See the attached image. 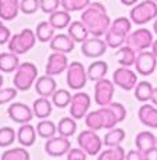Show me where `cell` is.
I'll return each instance as SVG.
<instances>
[{
	"instance_id": "cell-1",
	"label": "cell",
	"mask_w": 157,
	"mask_h": 160,
	"mask_svg": "<svg viewBox=\"0 0 157 160\" xmlns=\"http://www.w3.org/2000/svg\"><path fill=\"white\" fill-rule=\"evenodd\" d=\"M81 21L85 24L89 33L92 36H97V38L106 35V32L111 25V20L107 15L106 7L101 3H91L82 11Z\"/></svg>"
},
{
	"instance_id": "cell-2",
	"label": "cell",
	"mask_w": 157,
	"mask_h": 160,
	"mask_svg": "<svg viewBox=\"0 0 157 160\" xmlns=\"http://www.w3.org/2000/svg\"><path fill=\"white\" fill-rule=\"evenodd\" d=\"M131 25H132V21L131 18L127 17H120L115 18L114 21L111 22L109 31L106 32L104 35V41L107 42V45L113 49L120 48L122 43H125V39L131 32Z\"/></svg>"
},
{
	"instance_id": "cell-3",
	"label": "cell",
	"mask_w": 157,
	"mask_h": 160,
	"mask_svg": "<svg viewBox=\"0 0 157 160\" xmlns=\"http://www.w3.org/2000/svg\"><path fill=\"white\" fill-rule=\"evenodd\" d=\"M157 17V3L156 0H143L139 4L132 7L129 18L136 25H145L149 21L155 20Z\"/></svg>"
},
{
	"instance_id": "cell-4",
	"label": "cell",
	"mask_w": 157,
	"mask_h": 160,
	"mask_svg": "<svg viewBox=\"0 0 157 160\" xmlns=\"http://www.w3.org/2000/svg\"><path fill=\"white\" fill-rule=\"evenodd\" d=\"M38 79V68L32 63H21L15 70L14 75V87L18 91H28L32 84Z\"/></svg>"
},
{
	"instance_id": "cell-5",
	"label": "cell",
	"mask_w": 157,
	"mask_h": 160,
	"mask_svg": "<svg viewBox=\"0 0 157 160\" xmlns=\"http://www.w3.org/2000/svg\"><path fill=\"white\" fill-rule=\"evenodd\" d=\"M36 33H33L31 29L25 28L20 33H15L13 38L8 41V50L14 52L17 54H24L35 46Z\"/></svg>"
},
{
	"instance_id": "cell-6",
	"label": "cell",
	"mask_w": 157,
	"mask_h": 160,
	"mask_svg": "<svg viewBox=\"0 0 157 160\" xmlns=\"http://www.w3.org/2000/svg\"><path fill=\"white\" fill-rule=\"evenodd\" d=\"M153 42H155L153 41V33L147 28H139V29L134 31L125 39V43L128 46H131L136 52H142V50L152 48Z\"/></svg>"
},
{
	"instance_id": "cell-7",
	"label": "cell",
	"mask_w": 157,
	"mask_h": 160,
	"mask_svg": "<svg viewBox=\"0 0 157 160\" xmlns=\"http://www.w3.org/2000/svg\"><path fill=\"white\" fill-rule=\"evenodd\" d=\"M86 79H88V72H86L85 67L79 61H72L68 64L67 68V84L71 89H82L86 85Z\"/></svg>"
},
{
	"instance_id": "cell-8",
	"label": "cell",
	"mask_w": 157,
	"mask_h": 160,
	"mask_svg": "<svg viewBox=\"0 0 157 160\" xmlns=\"http://www.w3.org/2000/svg\"><path fill=\"white\" fill-rule=\"evenodd\" d=\"M78 145L85 150L89 156H96L100 153L101 139L95 130H85L78 135Z\"/></svg>"
},
{
	"instance_id": "cell-9",
	"label": "cell",
	"mask_w": 157,
	"mask_h": 160,
	"mask_svg": "<svg viewBox=\"0 0 157 160\" xmlns=\"http://www.w3.org/2000/svg\"><path fill=\"white\" fill-rule=\"evenodd\" d=\"M113 82L117 87L122 88L124 91H131L136 87L138 84V77L136 74L132 71L129 67H120L113 74Z\"/></svg>"
},
{
	"instance_id": "cell-10",
	"label": "cell",
	"mask_w": 157,
	"mask_h": 160,
	"mask_svg": "<svg viewBox=\"0 0 157 160\" xmlns=\"http://www.w3.org/2000/svg\"><path fill=\"white\" fill-rule=\"evenodd\" d=\"M114 96V82L101 78L95 84V100L99 106H106Z\"/></svg>"
},
{
	"instance_id": "cell-11",
	"label": "cell",
	"mask_w": 157,
	"mask_h": 160,
	"mask_svg": "<svg viewBox=\"0 0 157 160\" xmlns=\"http://www.w3.org/2000/svg\"><path fill=\"white\" fill-rule=\"evenodd\" d=\"M91 107V98L85 92H78L72 96L71 99V107H70V114L72 118L79 120L88 113Z\"/></svg>"
},
{
	"instance_id": "cell-12",
	"label": "cell",
	"mask_w": 157,
	"mask_h": 160,
	"mask_svg": "<svg viewBox=\"0 0 157 160\" xmlns=\"http://www.w3.org/2000/svg\"><path fill=\"white\" fill-rule=\"evenodd\" d=\"M135 67H136V71L140 75H150L157 67V56L153 52L142 50L136 56Z\"/></svg>"
},
{
	"instance_id": "cell-13",
	"label": "cell",
	"mask_w": 157,
	"mask_h": 160,
	"mask_svg": "<svg viewBox=\"0 0 157 160\" xmlns=\"http://www.w3.org/2000/svg\"><path fill=\"white\" fill-rule=\"evenodd\" d=\"M107 46L109 45H107L106 41H101L97 36H93V38H88L85 42H82L81 50H82V53H84V56L91 57V58H96V57L103 56V54L106 53Z\"/></svg>"
},
{
	"instance_id": "cell-14",
	"label": "cell",
	"mask_w": 157,
	"mask_h": 160,
	"mask_svg": "<svg viewBox=\"0 0 157 160\" xmlns=\"http://www.w3.org/2000/svg\"><path fill=\"white\" fill-rule=\"evenodd\" d=\"M45 149L47 152V155L53 156V158H58V156H63L66 153H68V150L71 149V142L67 137H53L49 138L47 142L45 145Z\"/></svg>"
},
{
	"instance_id": "cell-15",
	"label": "cell",
	"mask_w": 157,
	"mask_h": 160,
	"mask_svg": "<svg viewBox=\"0 0 157 160\" xmlns=\"http://www.w3.org/2000/svg\"><path fill=\"white\" fill-rule=\"evenodd\" d=\"M10 118L13 120L14 122H18V124H25V122H29L31 120L35 117V113H33V109L31 110L29 106L24 103H13L8 106L7 110Z\"/></svg>"
},
{
	"instance_id": "cell-16",
	"label": "cell",
	"mask_w": 157,
	"mask_h": 160,
	"mask_svg": "<svg viewBox=\"0 0 157 160\" xmlns=\"http://www.w3.org/2000/svg\"><path fill=\"white\" fill-rule=\"evenodd\" d=\"M68 68V58L66 53L61 52H54L47 58V64H46V74L49 75H58Z\"/></svg>"
},
{
	"instance_id": "cell-17",
	"label": "cell",
	"mask_w": 157,
	"mask_h": 160,
	"mask_svg": "<svg viewBox=\"0 0 157 160\" xmlns=\"http://www.w3.org/2000/svg\"><path fill=\"white\" fill-rule=\"evenodd\" d=\"M56 88H57V82L54 81L53 75H49V74L39 77L35 81V89L38 92V95H41V96L45 98L53 96V93L56 92Z\"/></svg>"
},
{
	"instance_id": "cell-18",
	"label": "cell",
	"mask_w": 157,
	"mask_h": 160,
	"mask_svg": "<svg viewBox=\"0 0 157 160\" xmlns=\"http://www.w3.org/2000/svg\"><path fill=\"white\" fill-rule=\"evenodd\" d=\"M50 48L54 52H61V53H70L75 48V41L68 35V33H58L54 35L50 41Z\"/></svg>"
},
{
	"instance_id": "cell-19",
	"label": "cell",
	"mask_w": 157,
	"mask_h": 160,
	"mask_svg": "<svg viewBox=\"0 0 157 160\" xmlns=\"http://www.w3.org/2000/svg\"><path fill=\"white\" fill-rule=\"evenodd\" d=\"M140 122L146 127L157 128V107L153 104H142L138 112Z\"/></svg>"
},
{
	"instance_id": "cell-20",
	"label": "cell",
	"mask_w": 157,
	"mask_h": 160,
	"mask_svg": "<svg viewBox=\"0 0 157 160\" xmlns=\"http://www.w3.org/2000/svg\"><path fill=\"white\" fill-rule=\"evenodd\" d=\"M20 0H0V18L11 21L20 13Z\"/></svg>"
},
{
	"instance_id": "cell-21",
	"label": "cell",
	"mask_w": 157,
	"mask_h": 160,
	"mask_svg": "<svg viewBox=\"0 0 157 160\" xmlns=\"http://www.w3.org/2000/svg\"><path fill=\"white\" fill-rule=\"evenodd\" d=\"M36 134H38V132L35 131V128H33L29 122H25V124H22V127H20V130H18L17 139L20 141V143L22 146H32L33 143H35Z\"/></svg>"
},
{
	"instance_id": "cell-22",
	"label": "cell",
	"mask_w": 157,
	"mask_h": 160,
	"mask_svg": "<svg viewBox=\"0 0 157 160\" xmlns=\"http://www.w3.org/2000/svg\"><path fill=\"white\" fill-rule=\"evenodd\" d=\"M135 145H136V149L142 150L145 153L157 145V138L150 131H142L135 138Z\"/></svg>"
},
{
	"instance_id": "cell-23",
	"label": "cell",
	"mask_w": 157,
	"mask_h": 160,
	"mask_svg": "<svg viewBox=\"0 0 157 160\" xmlns=\"http://www.w3.org/2000/svg\"><path fill=\"white\" fill-rule=\"evenodd\" d=\"M20 66V60H18V54L14 52H8V53L0 54V71L3 72H13Z\"/></svg>"
},
{
	"instance_id": "cell-24",
	"label": "cell",
	"mask_w": 157,
	"mask_h": 160,
	"mask_svg": "<svg viewBox=\"0 0 157 160\" xmlns=\"http://www.w3.org/2000/svg\"><path fill=\"white\" fill-rule=\"evenodd\" d=\"M107 71H109V66H107L106 61L103 60H97V61H93L91 66L88 67V79L91 81H99V79L104 78L106 77Z\"/></svg>"
},
{
	"instance_id": "cell-25",
	"label": "cell",
	"mask_w": 157,
	"mask_h": 160,
	"mask_svg": "<svg viewBox=\"0 0 157 160\" xmlns=\"http://www.w3.org/2000/svg\"><path fill=\"white\" fill-rule=\"evenodd\" d=\"M115 57H117V61H118L121 66L131 67V66H134L135 61H136V50H134V49L128 45L122 46L115 53Z\"/></svg>"
},
{
	"instance_id": "cell-26",
	"label": "cell",
	"mask_w": 157,
	"mask_h": 160,
	"mask_svg": "<svg viewBox=\"0 0 157 160\" xmlns=\"http://www.w3.org/2000/svg\"><path fill=\"white\" fill-rule=\"evenodd\" d=\"M68 35L75 42H85L91 33L86 29L85 24L82 21H74L68 25Z\"/></svg>"
},
{
	"instance_id": "cell-27",
	"label": "cell",
	"mask_w": 157,
	"mask_h": 160,
	"mask_svg": "<svg viewBox=\"0 0 157 160\" xmlns=\"http://www.w3.org/2000/svg\"><path fill=\"white\" fill-rule=\"evenodd\" d=\"M49 21H50V24L56 29H63L71 24V15H70V11H67V10H63V11L56 10L50 14Z\"/></svg>"
},
{
	"instance_id": "cell-28",
	"label": "cell",
	"mask_w": 157,
	"mask_h": 160,
	"mask_svg": "<svg viewBox=\"0 0 157 160\" xmlns=\"http://www.w3.org/2000/svg\"><path fill=\"white\" fill-rule=\"evenodd\" d=\"M33 113H35V117L38 118H47L49 116L52 114V103L49 102L47 98L45 96H41L39 99H36L33 102Z\"/></svg>"
},
{
	"instance_id": "cell-29",
	"label": "cell",
	"mask_w": 157,
	"mask_h": 160,
	"mask_svg": "<svg viewBox=\"0 0 157 160\" xmlns=\"http://www.w3.org/2000/svg\"><path fill=\"white\" fill-rule=\"evenodd\" d=\"M125 139V131L122 128H111L106 135H104L103 143L107 148L110 146H118Z\"/></svg>"
},
{
	"instance_id": "cell-30",
	"label": "cell",
	"mask_w": 157,
	"mask_h": 160,
	"mask_svg": "<svg viewBox=\"0 0 157 160\" xmlns=\"http://www.w3.org/2000/svg\"><path fill=\"white\" fill-rule=\"evenodd\" d=\"M54 27L50 24V21H42L36 27V38L41 42H49L54 36Z\"/></svg>"
},
{
	"instance_id": "cell-31",
	"label": "cell",
	"mask_w": 157,
	"mask_h": 160,
	"mask_svg": "<svg viewBox=\"0 0 157 160\" xmlns=\"http://www.w3.org/2000/svg\"><path fill=\"white\" fill-rule=\"evenodd\" d=\"M152 93H153V87L147 81L138 82L136 87H135V98L139 102H147V100H150L152 99Z\"/></svg>"
},
{
	"instance_id": "cell-32",
	"label": "cell",
	"mask_w": 157,
	"mask_h": 160,
	"mask_svg": "<svg viewBox=\"0 0 157 160\" xmlns=\"http://www.w3.org/2000/svg\"><path fill=\"white\" fill-rule=\"evenodd\" d=\"M57 131L63 137H67V138L72 137L76 131L75 118H72V117H64V118H61L57 125Z\"/></svg>"
},
{
	"instance_id": "cell-33",
	"label": "cell",
	"mask_w": 157,
	"mask_h": 160,
	"mask_svg": "<svg viewBox=\"0 0 157 160\" xmlns=\"http://www.w3.org/2000/svg\"><path fill=\"white\" fill-rule=\"evenodd\" d=\"M57 131V127L54 125L53 121H50V120H46L43 118L41 122H39L38 125H36V132H38L39 137L42 138H53L54 134H56Z\"/></svg>"
},
{
	"instance_id": "cell-34",
	"label": "cell",
	"mask_w": 157,
	"mask_h": 160,
	"mask_svg": "<svg viewBox=\"0 0 157 160\" xmlns=\"http://www.w3.org/2000/svg\"><path fill=\"white\" fill-rule=\"evenodd\" d=\"M100 160H124L125 159V150L118 146H110L109 149H106L104 152L99 153Z\"/></svg>"
},
{
	"instance_id": "cell-35",
	"label": "cell",
	"mask_w": 157,
	"mask_h": 160,
	"mask_svg": "<svg viewBox=\"0 0 157 160\" xmlns=\"http://www.w3.org/2000/svg\"><path fill=\"white\" fill-rule=\"evenodd\" d=\"M52 98H53V104L60 107V109L71 104V99H72L71 93L68 91H66V89H58V91L54 92Z\"/></svg>"
},
{
	"instance_id": "cell-36",
	"label": "cell",
	"mask_w": 157,
	"mask_h": 160,
	"mask_svg": "<svg viewBox=\"0 0 157 160\" xmlns=\"http://www.w3.org/2000/svg\"><path fill=\"white\" fill-rule=\"evenodd\" d=\"M2 159L3 160H28L29 153L24 148H14V149L6 150L2 155Z\"/></svg>"
},
{
	"instance_id": "cell-37",
	"label": "cell",
	"mask_w": 157,
	"mask_h": 160,
	"mask_svg": "<svg viewBox=\"0 0 157 160\" xmlns=\"http://www.w3.org/2000/svg\"><path fill=\"white\" fill-rule=\"evenodd\" d=\"M86 127L91 128V130H95V131H99V130H103V118H101V114L99 110L96 112H92L89 114H86Z\"/></svg>"
},
{
	"instance_id": "cell-38",
	"label": "cell",
	"mask_w": 157,
	"mask_h": 160,
	"mask_svg": "<svg viewBox=\"0 0 157 160\" xmlns=\"http://www.w3.org/2000/svg\"><path fill=\"white\" fill-rule=\"evenodd\" d=\"M91 4V0H61V6L67 11H81Z\"/></svg>"
},
{
	"instance_id": "cell-39",
	"label": "cell",
	"mask_w": 157,
	"mask_h": 160,
	"mask_svg": "<svg viewBox=\"0 0 157 160\" xmlns=\"http://www.w3.org/2000/svg\"><path fill=\"white\" fill-rule=\"evenodd\" d=\"M15 139V131L11 127H3L0 128V148H7L14 142Z\"/></svg>"
},
{
	"instance_id": "cell-40",
	"label": "cell",
	"mask_w": 157,
	"mask_h": 160,
	"mask_svg": "<svg viewBox=\"0 0 157 160\" xmlns=\"http://www.w3.org/2000/svg\"><path fill=\"white\" fill-rule=\"evenodd\" d=\"M20 8L24 14H33L41 8V0H21Z\"/></svg>"
},
{
	"instance_id": "cell-41",
	"label": "cell",
	"mask_w": 157,
	"mask_h": 160,
	"mask_svg": "<svg viewBox=\"0 0 157 160\" xmlns=\"http://www.w3.org/2000/svg\"><path fill=\"white\" fill-rule=\"evenodd\" d=\"M61 6V0H41V8L43 13L52 14Z\"/></svg>"
},
{
	"instance_id": "cell-42",
	"label": "cell",
	"mask_w": 157,
	"mask_h": 160,
	"mask_svg": "<svg viewBox=\"0 0 157 160\" xmlns=\"http://www.w3.org/2000/svg\"><path fill=\"white\" fill-rule=\"evenodd\" d=\"M17 88H6V89H0V104L8 103L17 96Z\"/></svg>"
},
{
	"instance_id": "cell-43",
	"label": "cell",
	"mask_w": 157,
	"mask_h": 160,
	"mask_svg": "<svg viewBox=\"0 0 157 160\" xmlns=\"http://www.w3.org/2000/svg\"><path fill=\"white\" fill-rule=\"evenodd\" d=\"M86 155L88 153L85 152L84 149H70L68 153H67V159L68 160H84L86 159Z\"/></svg>"
},
{
	"instance_id": "cell-44",
	"label": "cell",
	"mask_w": 157,
	"mask_h": 160,
	"mask_svg": "<svg viewBox=\"0 0 157 160\" xmlns=\"http://www.w3.org/2000/svg\"><path fill=\"white\" fill-rule=\"evenodd\" d=\"M10 39H11L10 29H8L7 27H4V25L2 24V25H0V45L7 43Z\"/></svg>"
},
{
	"instance_id": "cell-45",
	"label": "cell",
	"mask_w": 157,
	"mask_h": 160,
	"mask_svg": "<svg viewBox=\"0 0 157 160\" xmlns=\"http://www.w3.org/2000/svg\"><path fill=\"white\" fill-rule=\"evenodd\" d=\"M125 159H128V160H142V159H145V153L139 149L131 150L129 153L125 155Z\"/></svg>"
},
{
	"instance_id": "cell-46",
	"label": "cell",
	"mask_w": 157,
	"mask_h": 160,
	"mask_svg": "<svg viewBox=\"0 0 157 160\" xmlns=\"http://www.w3.org/2000/svg\"><path fill=\"white\" fill-rule=\"evenodd\" d=\"M145 159L147 160H157V145L152 149H149L147 152H145Z\"/></svg>"
},
{
	"instance_id": "cell-47",
	"label": "cell",
	"mask_w": 157,
	"mask_h": 160,
	"mask_svg": "<svg viewBox=\"0 0 157 160\" xmlns=\"http://www.w3.org/2000/svg\"><path fill=\"white\" fill-rule=\"evenodd\" d=\"M152 103L155 104V106H157V87L153 88V93H152Z\"/></svg>"
},
{
	"instance_id": "cell-48",
	"label": "cell",
	"mask_w": 157,
	"mask_h": 160,
	"mask_svg": "<svg viewBox=\"0 0 157 160\" xmlns=\"http://www.w3.org/2000/svg\"><path fill=\"white\" fill-rule=\"evenodd\" d=\"M121 3L125 6H134L138 3V0H121Z\"/></svg>"
},
{
	"instance_id": "cell-49",
	"label": "cell",
	"mask_w": 157,
	"mask_h": 160,
	"mask_svg": "<svg viewBox=\"0 0 157 160\" xmlns=\"http://www.w3.org/2000/svg\"><path fill=\"white\" fill-rule=\"evenodd\" d=\"M152 52L157 56V39H156L155 42H153V45H152Z\"/></svg>"
},
{
	"instance_id": "cell-50",
	"label": "cell",
	"mask_w": 157,
	"mask_h": 160,
	"mask_svg": "<svg viewBox=\"0 0 157 160\" xmlns=\"http://www.w3.org/2000/svg\"><path fill=\"white\" fill-rule=\"evenodd\" d=\"M153 29H155V33L157 35V20L155 21V25H153Z\"/></svg>"
},
{
	"instance_id": "cell-51",
	"label": "cell",
	"mask_w": 157,
	"mask_h": 160,
	"mask_svg": "<svg viewBox=\"0 0 157 160\" xmlns=\"http://www.w3.org/2000/svg\"><path fill=\"white\" fill-rule=\"evenodd\" d=\"M2 85H3V77H2V74H0V88H2Z\"/></svg>"
},
{
	"instance_id": "cell-52",
	"label": "cell",
	"mask_w": 157,
	"mask_h": 160,
	"mask_svg": "<svg viewBox=\"0 0 157 160\" xmlns=\"http://www.w3.org/2000/svg\"><path fill=\"white\" fill-rule=\"evenodd\" d=\"M2 24H3V22H2V21H0V25H2Z\"/></svg>"
},
{
	"instance_id": "cell-53",
	"label": "cell",
	"mask_w": 157,
	"mask_h": 160,
	"mask_svg": "<svg viewBox=\"0 0 157 160\" xmlns=\"http://www.w3.org/2000/svg\"><path fill=\"white\" fill-rule=\"evenodd\" d=\"M156 2H157V0H156Z\"/></svg>"
}]
</instances>
